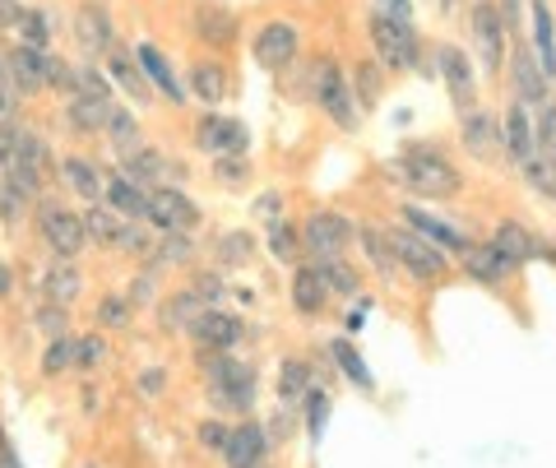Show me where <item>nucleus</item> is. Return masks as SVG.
Masks as SVG:
<instances>
[{"label": "nucleus", "instance_id": "nucleus-44", "mask_svg": "<svg viewBox=\"0 0 556 468\" xmlns=\"http://www.w3.org/2000/svg\"><path fill=\"white\" fill-rule=\"evenodd\" d=\"M390 71L380 61H367V65H357L353 71V93H357V102L362 107H376L380 102V79H386Z\"/></svg>", "mask_w": 556, "mask_h": 468}, {"label": "nucleus", "instance_id": "nucleus-5", "mask_svg": "<svg viewBox=\"0 0 556 468\" xmlns=\"http://www.w3.org/2000/svg\"><path fill=\"white\" fill-rule=\"evenodd\" d=\"M468 33H473L478 42V65L482 75H501L510 61V24L506 14H501L496 0H473V10H468Z\"/></svg>", "mask_w": 556, "mask_h": 468}, {"label": "nucleus", "instance_id": "nucleus-57", "mask_svg": "<svg viewBox=\"0 0 556 468\" xmlns=\"http://www.w3.org/2000/svg\"><path fill=\"white\" fill-rule=\"evenodd\" d=\"M20 20H24V5L20 0H0V33H20Z\"/></svg>", "mask_w": 556, "mask_h": 468}, {"label": "nucleus", "instance_id": "nucleus-7", "mask_svg": "<svg viewBox=\"0 0 556 468\" xmlns=\"http://www.w3.org/2000/svg\"><path fill=\"white\" fill-rule=\"evenodd\" d=\"M357 241V223L343 218L334 210H316L306 223H302V251L311 260H334V255H348V246Z\"/></svg>", "mask_w": 556, "mask_h": 468}, {"label": "nucleus", "instance_id": "nucleus-39", "mask_svg": "<svg viewBox=\"0 0 556 468\" xmlns=\"http://www.w3.org/2000/svg\"><path fill=\"white\" fill-rule=\"evenodd\" d=\"M56 28H61V20H56L51 10H24V20H20V42L47 51L51 38H56Z\"/></svg>", "mask_w": 556, "mask_h": 468}, {"label": "nucleus", "instance_id": "nucleus-46", "mask_svg": "<svg viewBox=\"0 0 556 468\" xmlns=\"http://www.w3.org/2000/svg\"><path fill=\"white\" fill-rule=\"evenodd\" d=\"M214 181L218 186H247L251 181L247 153H218V159H214Z\"/></svg>", "mask_w": 556, "mask_h": 468}, {"label": "nucleus", "instance_id": "nucleus-54", "mask_svg": "<svg viewBox=\"0 0 556 468\" xmlns=\"http://www.w3.org/2000/svg\"><path fill=\"white\" fill-rule=\"evenodd\" d=\"M102 357H108V343H102L98 334H89V339H75V367H98Z\"/></svg>", "mask_w": 556, "mask_h": 468}, {"label": "nucleus", "instance_id": "nucleus-19", "mask_svg": "<svg viewBox=\"0 0 556 468\" xmlns=\"http://www.w3.org/2000/svg\"><path fill=\"white\" fill-rule=\"evenodd\" d=\"M75 38L79 47L89 51V56H108L112 42H116V24L102 0H84V5L75 10Z\"/></svg>", "mask_w": 556, "mask_h": 468}, {"label": "nucleus", "instance_id": "nucleus-4", "mask_svg": "<svg viewBox=\"0 0 556 468\" xmlns=\"http://www.w3.org/2000/svg\"><path fill=\"white\" fill-rule=\"evenodd\" d=\"M311 98H316V107L334 121L339 130H357L362 126V102L353 93V79L343 75V65L334 56H325L316 65V75H311Z\"/></svg>", "mask_w": 556, "mask_h": 468}, {"label": "nucleus", "instance_id": "nucleus-33", "mask_svg": "<svg viewBox=\"0 0 556 468\" xmlns=\"http://www.w3.org/2000/svg\"><path fill=\"white\" fill-rule=\"evenodd\" d=\"M126 223H130V218H121V214L112 210V204H89V210H84V228H89L93 246H116V251H121Z\"/></svg>", "mask_w": 556, "mask_h": 468}, {"label": "nucleus", "instance_id": "nucleus-62", "mask_svg": "<svg viewBox=\"0 0 556 468\" xmlns=\"http://www.w3.org/2000/svg\"><path fill=\"white\" fill-rule=\"evenodd\" d=\"M10 288H14V269L5 265V260H0V302L10 298Z\"/></svg>", "mask_w": 556, "mask_h": 468}, {"label": "nucleus", "instance_id": "nucleus-10", "mask_svg": "<svg viewBox=\"0 0 556 468\" xmlns=\"http://www.w3.org/2000/svg\"><path fill=\"white\" fill-rule=\"evenodd\" d=\"M390 241H394V255H399V265H404L413 279H441V274L450 269V255L441 246H431L427 237H417L408 223L404 228H390Z\"/></svg>", "mask_w": 556, "mask_h": 468}, {"label": "nucleus", "instance_id": "nucleus-52", "mask_svg": "<svg viewBox=\"0 0 556 468\" xmlns=\"http://www.w3.org/2000/svg\"><path fill=\"white\" fill-rule=\"evenodd\" d=\"M130 311H135L130 298H102L98 302V320L108 325V329H126L130 325Z\"/></svg>", "mask_w": 556, "mask_h": 468}, {"label": "nucleus", "instance_id": "nucleus-23", "mask_svg": "<svg viewBox=\"0 0 556 468\" xmlns=\"http://www.w3.org/2000/svg\"><path fill=\"white\" fill-rule=\"evenodd\" d=\"M241 334H247V325L232 320V316H223V311H214V306H208L204 316H200L195 325H190V339H195L200 349H214V353L237 349Z\"/></svg>", "mask_w": 556, "mask_h": 468}, {"label": "nucleus", "instance_id": "nucleus-48", "mask_svg": "<svg viewBox=\"0 0 556 468\" xmlns=\"http://www.w3.org/2000/svg\"><path fill=\"white\" fill-rule=\"evenodd\" d=\"M325 422H329V394L320 385L306 390V437L320 441L325 437Z\"/></svg>", "mask_w": 556, "mask_h": 468}, {"label": "nucleus", "instance_id": "nucleus-24", "mask_svg": "<svg viewBox=\"0 0 556 468\" xmlns=\"http://www.w3.org/2000/svg\"><path fill=\"white\" fill-rule=\"evenodd\" d=\"M265 427H255V422H241L228 431V445H223V459H228V468H260L265 464Z\"/></svg>", "mask_w": 556, "mask_h": 468}, {"label": "nucleus", "instance_id": "nucleus-31", "mask_svg": "<svg viewBox=\"0 0 556 468\" xmlns=\"http://www.w3.org/2000/svg\"><path fill=\"white\" fill-rule=\"evenodd\" d=\"M329 302V283H325V274L316 265H302L298 274H292V306L302 311V316H320Z\"/></svg>", "mask_w": 556, "mask_h": 468}, {"label": "nucleus", "instance_id": "nucleus-8", "mask_svg": "<svg viewBox=\"0 0 556 468\" xmlns=\"http://www.w3.org/2000/svg\"><path fill=\"white\" fill-rule=\"evenodd\" d=\"M506 75H510V89H515V102H525L529 112H538L543 102H552L556 93H552V75L538 65V56H533V47L529 42H510V61H506Z\"/></svg>", "mask_w": 556, "mask_h": 468}, {"label": "nucleus", "instance_id": "nucleus-43", "mask_svg": "<svg viewBox=\"0 0 556 468\" xmlns=\"http://www.w3.org/2000/svg\"><path fill=\"white\" fill-rule=\"evenodd\" d=\"M306 390H311V367L306 362L302 357L283 362V376H278V394H283V404H302Z\"/></svg>", "mask_w": 556, "mask_h": 468}, {"label": "nucleus", "instance_id": "nucleus-18", "mask_svg": "<svg viewBox=\"0 0 556 468\" xmlns=\"http://www.w3.org/2000/svg\"><path fill=\"white\" fill-rule=\"evenodd\" d=\"M149 223L153 228H163V232H190L200 223V210L181 195L177 186H159L149 195Z\"/></svg>", "mask_w": 556, "mask_h": 468}, {"label": "nucleus", "instance_id": "nucleus-40", "mask_svg": "<svg viewBox=\"0 0 556 468\" xmlns=\"http://www.w3.org/2000/svg\"><path fill=\"white\" fill-rule=\"evenodd\" d=\"M265 246H269V255L278 260V265H292V260L302 255V228H292V223L274 218V223H269V237H265Z\"/></svg>", "mask_w": 556, "mask_h": 468}, {"label": "nucleus", "instance_id": "nucleus-1", "mask_svg": "<svg viewBox=\"0 0 556 468\" xmlns=\"http://www.w3.org/2000/svg\"><path fill=\"white\" fill-rule=\"evenodd\" d=\"M367 38H371V47H376V61L386 65L390 75H404V71L437 75V65L422 61V38H417L413 20H399V14H390V10H371Z\"/></svg>", "mask_w": 556, "mask_h": 468}, {"label": "nucleus", "instance_id": "nucleus-41", "mask_svg": "<svg viewBox=\"0 0 556 468\" xmlns=\"http://www.w3.org/2000/svg\"><path fill=\"white\" fill-rule=\"evenodd\" d=\"M519 177H525L529 190H538L543 200L556 204V163L547 159V153H533L529 163H519Z\"/></svg>", "mask_w": 556, "mask_h": 468}, {"label": "nucleus", "instance_id": "nucleus-36", "mask_svg": "<svg viewBox=\"0 0 556 468\" xmlns=\"http://www.w3.org/2000/svg\"><path fill=\"white\" fill-rule=\"evenodd\" d=\"M42 288H47V298H51V302H61V306L75 302V298H79V288H84L79 269H75V260H56V265L42 274Z\"/></svg>", "mask_w": 556, "mask_h": 468}, {"label": "nucleus", "instance_id": "nucleus-2", "mask_svg": "<svg viewBox=\"0 0 556 468\" xmlns=\"http://www.w3.org/2000/svg\"><path fill=\"white\" fill-rule=\"evenodd\" d=\"M394 172L417 200H450L464 190V172L437 144H408L404 159L394 163Z\"/></svg>", "mask_w": 556, "mask_h": 468}, {"label": "nucleus", "instance_id": "nucleus-35", "mask_svg": "<svg viewBox=\"0 0 556 468\" xmlns=\"http://www.w3.org/2000/svg\"><path fill=\"white\" fill-rule=\"evenodd\" d=\"M204 311H208L204 298H200L195 288H190V292H177V298H167V302L159 306V325H163V329H190V325L204 316Z\"/></svg>", "mask_w": 556, "mask_h": 468}, {"label": "nucleus", "instance_id": "nucleus-53", "mask_svg": "<svg viewBox=\"0 0 556 468\" xmlns=\"http://www.w3.org/2000/svg\"><path fill=\"white\" fill-rule=\"evenodd\" d=\"M20 84L10 79V65H5V56H0V126H5V121H14V107H20Z\"/></svg>", "mask_w": 556, "mask_h": 468}, {"label": "nucleus", "instance_id": "nucleus-16", "mask_svg": "<svg viewBox=\"0 0 556 468\" xmlns=\"http://www.w3.org/2000/svg\"><path fill=\"white\" fill-rule=\"evenodd\" d=\"M519 265H525V260L501 251L496 241H473V246L464 251V274L468 279H478V283H506V279L519 274Z\"/></svg>", "mask_w": 556, "mask_h": 468}, {"label": "nucleus", "instance_id": "nucleus-61", "mask_svg": "<svg viewBox=\"0 0 556 468\" xmlns=\"http://www.w3.org/2000/svg\"><path fill=\"white\" fill-rule=\"evenodd\" d=\"M376 10H390L399 20H413V0H376Z\"/></svg>", "mask_w": 556, "mask_h": 468}, {"label": "nucleus", "instance_id": "nucleus-45", "mask_svg": "<svg viewBox=\"0 0 556 468\" xmlns=\"http://www.w3.org/2000/svg\"><path fill=\"white\" fill-rule=\"evenodd\" d=\"M195 260V241L190 232H163L159 251H153V265H190Z\"/></svg>", "mask_w": 556, "mask_h": 468}, {"label": "nucleus", "instance_id": "nucleus-50", "mask_svg": "<svg viewBox=\"0 0 556 468\" xmlns=\"http://www.w3.org/2000/svg\"><path fill=\"white\" fill-rule=\"evenodd\" d=\"M28 195H24V190L20 186H14V181H5V177H0V218H5V223H20L24 214H28Z\"/></svg>", "mask_w": 556, "mask_h": 468}, {"label": "nucleus", "instance_id": "nucleus-47", "mask_svg": "<svg viewBox=\"0 0 556 468\" xmlns=\"http://www.w3.org/2000/svg\"><path fill=\"white\" fill-rule=\"evenodd\" d=\"M70 367H75V339H65V334L47 339V353H42V371H47V376H61V371H70Z\"/></svg>", "mask_w": 556, "mask_h": 468}, {"label": "nucleus", "instance_id": "nucleus-27", "mask_svg": "<svg viewBox=\"0 0 556 468\" xmlns=\"http://www.w3.org/2000/svg\"><path fill=\"white\" fill-rule=\"evenodd\" d=\"M112 116V98H89V93H70L65 98V121L75 135H102Z\"/></svg>", "mask_w": 556, "mask_h": 468}, {"label": "nucleus", "instance_id": "nucleus-25", "mask_svg": "<svg viewBox=\"0 0 556 468\" xmlns=\"http://www.w3.org/2000/svg\"><path fill=\"white\" fill-rule=\"evenodd\" d=\"M5 65H10V79L20 84V93H42L47 89V51L20 42V47L5 51Z\"/></svg>", "mask_w": 556, "mask_h": 468}, {"label": "nucleus", "instance_id": "nucleus-20", "mask_svg": "<svg viewBox=\"0 0 556 468\" xmlns=\"http://www.w3.org/2000/svg\"><path fill=\"white\" fill-rule=\"evenodd\" d=\"M501 140H506V159L515 163H529L538 153V130H533V112L525 102L510 98V107L501 112Z\"/></svg>", "mask_w": 556, "mask_h": 468}, {"label": "nucleus", "instance_id": "nucleus-14", "mask_svg": "<svg viewBox=\"0 0 556 468\" xmlns=\"http://www.w3.org/2000/svg\"><path fill=\"white\" fill-rule=\"evenodd\" d=\"M121 177H130L135 186H181L186 181V167L181 163H172L163 149H135L130 159H121Z\"/></svg>", "mask_w": 556, "mask_h": 468}, {"label": "nucleus", "instance_id": "nucleus-15", "mask_svg": "<svg viewBox=\"0 0 556 468\" xmlns=\"http://www.w3.org/2000/svg\"><path fill=\"white\" fill-rule=\"evenodd\" d=\"M459 130H464V149L473 153L478 163H496L501 153H506V140H501V116L492 112H459Z\"/></svg>", "mask_w": 556, "mask_h": 468}, {"label": "nucleus", "instance_id": "nucleus-22", "mask_svg": "<svg viewBox=\"0 0 556 468\" xmlns=\"http://www.w3.org/2000/svg\"><path fill=\"white\" fill-rule=\"evenodd\" d=\"M135 61H139V71L149 75V84H153V89H159V93H167V102H172V107H181V102L190 98V89H186V84H181L177 75H172L167 56H163V51L153 47V42H135Z\"/></svg>", "mask_w": 556, "mask_h": 468}, {"label": "nucleus", "instance_id": "nucleus-56", "mask_svg": "<svg viewBox=\"0 0 556 468\" xmlns=\"http://www.w3.org/2000/svg\"><path fill=\"white\" fill-rule=\"evenodd\" d=\"M228 431H232V427H223V422H200L195 437H200V445H208V450H223V445H228Z\"/></svg>", "mask_w": 556, "mask_h": 468}, {"label": "nucleus", "instance_id": "nucleus-63", "mask_svg": "<svg viewBox=\"0 0 556 468\" xmlns=\"http://www.w3.org/2000/svg\"><path fill=\"white\" fill-rule=\"evenodd\" d=\"M0 468H20V459H14V450L5 445V437H0Z\"/></svg>", "mask_w": 556, "mask_h": 468}, {"label": "nucleus", "instance_id": "nucleus-21", "mask_svg": "<svg viewBox=\"0 0 556 468\" xmlns=\"http://www.w3.org/2000/svg\"><path fill=\"white\" fill-rule=\"evenodd\" d=\"M529 47L538 65L556 79V14H552V0H529Z\"/></svg>", "mask_w": 556, "mask_h": 468}, {"label": "nucleus", "instance_id": "nucleus-30", "mask_svg": "<svg viewBox=\"0 0 556 468\" xmlns=\"http://www.w3.org/2000/svg\"><path fill=\"white\" fill-rule=\"evenodd\" d=\"M186 89L195 102H204V107H218V102L228 98V75H223L218 61H195L186 75Z\"/></svg>", "mask_w": 556, "mask_h": 468}, {"label": "nucleus", "instance_id": "nucleus-58", "mask_svg": "<svg viewBox=\"0 0 556 468\" xmlns=\"http://www.w3.org/2000/svg\"><path fill=\"white\" fill-rule=\"evenodd\" d=\"M195 292L204 298V306H208V302H218V298H223V283H218V274H200V279H195Z\"/></svg>", "mask_w": 556, "mask_h": 468}, {"label": "nucleus", "instance_id": "nucleus-55", "mask_svg": "<svg viewBox=\"0 0 556 468\" xmlns=\"http://www.w3.org/2000/svg\"><path fill=\"white\" fill-rule=\"evenodd\" d=\"M38 325H42V334H47V339H56V334H65V306H61V302H51V306H42V311H38Z\"/></svg>", "mask_w": 556, "mask_h": 468}, {"label": "nucleus", "instance_id": "nucleus-11", "mask_svg": "<svg viewBox=\"0 0 556 468\" xmlns=\"http://www.w3.org/2000/svg\"><path fill=\"white\" fill-rule=\"evenodd\" d=\"M298 24L292 20H269V24H260L255 33V42H251V56L260 71H283V65L298 61Z\"/></svg>", "mask_w": 556, "mask_h": 468}, {"label": "nucleus", "instance_id": "nucleus-17", "mask_svg": "<svg viewBox=\"0 0 556 468\" xmlns=\"http://www.w3.org/2000/svg\"><path fill=\"white\" fill-rule=\"evenodd\" d=\"M190 28H195V38L204 47L228 51L237 42V33H241V20L228 5H218V0H204V5H195V14H190Z\"/></svg>", "mask_w": 556, "mask_h": 468}, {"label": "nucleus", "instance_id": "nucleus-26", "mask_svg": "<svg viewBox=\"0 0 556 468\" xmlns=\"http://www.w3.org/2000/svg\"><path fill=\"white\" fill-rule=\"evenodd\" d=\"M492 241H496L501 251H510L515 260H552V265H556V246H552V241L533 237L525 223H515V218H510V223H501V228L492 232Z\"/></svg>", "mask_w": 556, "mask_h": 468}, {"label": "nucleus", "instance_id": "nucleus-64", "mask_svg": "<svg viewBox=\"0 0 556 468\" xmlns=\"http://www.w3.org/2000/svg\"><path fill=\"white\" fill-rule=\"evenodd\" d=\"M437 5H441V10H455V5H459V0H437Z\"/></svg>", "mask_w": 556, "mask_h": 468}, {"label": "nucleus", "instance_id": "nucleus-6", "mask_svg": "<svg viewBox=\"0 0 556 468\" xmlns=\"http://www.w3.org/2000/svg\"><path fill=\"white\" fill-rule=\"evenodd\" d=\"M33 218H38V232H42L47 251L56 255V260H79V251L89 246V228H84V214H70L61 200L38 195V210H33Z\"/></svg>", "mask_w": 556, "mask_h": 468}, {"label": "nucleus", "instance_id": "nucleus-49", "mask_svg": "<svg viewBox=\"0 0 556 468\" xmlns=\"http://www.w3.org/2000/svg\"><path fill=\"white\" fill-rule=\"evenodd\" d=\"M70 93H89V98H112V84L102 71H93V61L75 65V84H70Z\"/></svg>", "mask_w": 556, "mask_h": 468}, {"label": "nucleus", "instance_id": "nucleus-29", "mask_svg": "<svg viewBox=\"0 0 556 468\" xmlns=\"http://www.w3.org/2000/svg\"><path fill=\"white\" fill-rule=\"evenodd\" d=\"M61 177H65V186L75 190V195L84 200V204H98L102 195H108V181H102V167L98 163H89V159H70L61 163Z\"/></svg>", "mask_w": 556, "mask_h": 468}, {"label": "nucleus", "instance_id": "nucleus-51", "mask_svg": "<svg viewBox=\"0 0 556 468\" xmlns=\"http://www.w3.org/2000/svg\"><path fill=\"white\" fill-rule=\"evenodd\" d=\"M251 251H255L251 232H228V237L218 241V260H223V265H247Z\"/></svg>", "mask_w": 556, "mask_h": 468}, {"label": "nucleus", "instance_id": "nucleus-13", "mask_svg": "<svg viewBox=\"0 0 556 468\" xmlns=\"http://www.w3.org/2000/svg\"><path fill=\"white\" fill-rule=\"evenodd\" d=\"M404 223H408L417 237H427L431 246H441L445 255H459V260H464V251L473 246V241H468V232H459L455 223H445L437 210H427L422 200H408V204H404Z\"/></svg>", "mask_w": 556, "mask_h": 468}, {"label": "nucleus", "instance_id": "nucleus-42", "mask_svg": "<svg viewBox=\"0 0 556 468\" xmlns=\"http://www.w3.org/2000/svg\"><path fill=\"white\" fill-rule=\"evenodd\" d=\"M320 274H325V283H329V292H343V298H357L362 292V279H357V269H348V260L343 255H334V260H311Z\"/></svg>", "mask_w": 556, "mask_h": 468}, {"label": "nucleus", "instance_id": "nucleus-60", "mask_svg": "<svg viewBox=\"0 0 556 468\" xmlns=\"http://www.w3.org/2000/svg\"><path fill=\"white\" fill-rule=\"evenodd\" d=\"M163 385H167V371H159V367H153V371H144V376H139V390H144L149 399H153V394H163Z\"/></svg>", "mask_w": 556, "mask_h": 468}, {"label": "nucleus", "instance_id": "nucleus-34", "mask_svg": "<svg viewBox=\"0 0 556 468\" xmlns=\"http://www.w3.org/2000/svg\"><path fill=\"white\" fill-rule=\"evenodd\" d=\"M108 75H112V84L121 93H130L135 102H153L149 93H153V84H149V75L139 71V61H130L126 51H112V61H108Z\"/></svg>", "mask_w": 556, "mask_h": 468}, {"label": "nucleus", "instance_id": "nucleus-12", "mask_svg": "<svg viewBox=\"0 0 556 468\" xmlns=\"http://www.w3.org/2000/svg\"><path fill=\"white\" fill-rule=\"evenodd\" d=\"M195 149L200 153H247L251 149V130L247 121H232V116H218L214 107H208L200 121H195Z\"/></svg>", "mask_w": 556, "mask_h": 468}, {"label": "nucleus", "instance_id": "nucleus-38", "mask_svg": "<svg viewBox=\"0 0 556 468\" xmlns=\"http://www.w3.org/2000/svg\"><path fill=\"white\" fill-rule=\"evenodd\" d=\"M112 140V149L121 153V159H130L135 149H144L139 144V121H135V112L130 107H112V116H108V130H102Z\"/></svg>", "mask_w": 556, "mask_h": 468}, {"label": "nucleus", "instance_id": "nucleus-28", "mask_svg": "<svg viewBox=\"0 0 556 468\" xmlns=\"http://www.w3.org/2000/svg\"><path fill=\"white\" fill-rule=\"evenodd\" d=\"M149 195H153V190L135 186L130 177H121V172H116V177L108 181V195H102V200H108L121 218H130V223H149Z\"/></svg>", "mask_w": 556, "mask_h": 468}, {"label": "nucleus", "instance_id": "nucleus-9", "mask_svg": "<svg viewBox=\"0 0 556 468\" xmlns=\"http://www.w3.org/2000/svg\"><path fill=\"white\" fill-rule=\"evenodd\" d=\"M431 65H437V75L445 79V89L450 98H455V107L459 112H473L478 107V75H473V61H468V51L455 47V42H441V47H431Z\"/></svg>", "mask_w": 556, "mask_h": 468}, {"label": "nucleus", "instance_id": "nucleus-59", "mask_svg": "<svg viewBox=\"0 0 556 468\" xmlns=\"http://www.w3.org/2000/svg\"><path fill=\"white\" fill-rule=\"evenodd\" d=\"M255 214L274 223L278 214H283V195H274V190H269V195H260V200H255Z\"/></svg>", "mask_w": 556, "mask_h": 468}, {"label": "nucleus", "instance_id": "nucleus-37", "mask_svg": "<svg viewBox=\"0 0 556 468\" xmlns=\"http://www.w3.org/2000/svg\"><path fill=\"white\" fill-rule=\"evenodd\" d=\"M329 357H334L339 362V371L348 376V380H353V385L357 390H376V376L367 371V362H362V353L353 349V339H334V343H329Z\"/></svg>", "mask_w": 556, "mask_h": 468}, {"label": "nucleus", "instance_id": "nucleus-3", "mask_svg": "<svg viewBox=\"0 0 556 468\" xmlns=\"http://www.w3.org/2000/svg\"><path fill=\"white\" fill-rule=\"evenodd\" d=\"M200 367H204V376H208V399H214L218 408L247 413V408L255 404V371L247 367V362L204 349V353H200Z\"/></svg>", "mask_w": 556, "mask_h": 468}, {"label": "nucleus", "instance_id": "nucleus-32", "mask_svg": "<svg viewBox=\"0 0 556 468\" xmlns=\"http://www.w3.org/2000/svg\"><path fill=\"white\" fill-rule=\"evenodd\" d=\"M357 246H362V255L371 260V269L380 274V279H394L399 255H394V241H390L386 228H367V223H357Z\"/></svg>", "mask_w": 556, "mask_h": 468}]
</instances>
